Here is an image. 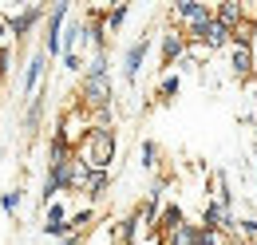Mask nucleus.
Here are the masks:
<instances>
[{"instance_id": "obj_19", "label": "nucleus", "mask_w": 257, "mask_h": 245, "mask_svg": "<svg viewBox=\"0 0 257 245\" xmlns=\"http://www.w3.org/2000/svg\"><path fill=\"white\" fill-rule=\"evenodd\" d=\"M20 206H24V190H20V186H16V190H4V194H0V210H4L8 217H16V214H20Z\"/></svg>"}, {"instance_id": "obj_25", "label": "nucleus", "mask_w": 257, "mask_h": 245, "mask_svg": "<svg viewBox=\"0 0 257 245\" xmlns=\"http://www.w3.org/2000/svg\"><path fill=\"white\" fill-rule=\"evenodd\" d=\"M56 245H79V237H67V241H56Z\"/></svg>"}, {"instance_id": "obj_22", "label": "nucleus", "mask_w": 257, "mask_h": 245, "mask_svg": "<svg viewBox=\"0 0 257 245\" xmlns=\"http://www.w3.org/2000/svg\"><path fill=\"white\" fill-rule=\"evenodd\" d=\"M91 217H95V210H75V214H71V221H67L71 237H79V233H83V225H87Z\"/></svg>"}, {"instance_id": "obj_15", "label": "nucleus", "mask_w": 257, "mask_h": 245, "mask_svg": "<svg viewBox=\"0 0 257 245\" xmlns=\"http://www.w3.org/2000/svg\"><path fill=\"white\" fill-rule=\"evenodd\" d=\"M178 91H182V75L178 71H166L159 79V87H155V103H174Z\"/></svg>"}, {"instance_id": "obj_11", "label": "nucleus", "mask_w": 257, "mask_h": 245, "mask_svg": "<svg viewBox=\"0 0 257 245\" xmlns=\"http://www.w3.org/2000/svg\"><path fill=\"white\" fill-rule=\"evenodd\" d=\"M229 71H233V79H249L253 75V44H233L229 48Z\"/></svg>"}, {"instance_id": "obj_7", "label": "nucleus", "mask_w": 257, "mask_h": 245, "mask_svg": "<svg viewBox=\"0 0 257 245\" xmlns=\"http://www.w3.org/2000/svg\"><path fill=\"white\" fill-rule=\"evenodd\" d=\"M162 245H218V233L202 229L198 221H182L170 237H162Z\"/></svg>"}, {"instance_id": "obj_4", "label": "nucleus", "mask_w": 257, "mask_h": 245, "mask_svg": "<svg viewBox=\"0 0 257 245\" xmlns=\"http://www.w3.org/2000/svg\"><path fill=\"white\" fill-rule=\"evenodd\" d=\"M214 16V4H202V0H178L170 4V28H190L198 20H210Z\"/></svg>"}, {"instance_id": "obj_6", "label": "nucleus", "mask_w": 257, "mask_h": 245, "mask_svg": "<svg viewBox=\"0 0 257 245\" xmlns=\"http://www.w3.org/2000/svg\"><path fill=\"white\" fill-rule=\"evenodd\" d=\"M44 16H52V12L44 8V4H24L20 12H12V16H8V28H12V40H16V44H24V40H28V32H32L36 24L44 20Z\"/></svg>"}, {"instance_id": "obj_26", "label": "nucleus", "mask_w": 257, "mask_h": 245, "mask_svg": "<svg viewBox=\"0 0 257 245\" xmlns=\"http://www.w3.org/2000/svg\"><path fill=\"white\" fill-rule=\"evenodd\" d=\"M253 99H257V79H253Z\"/></svg>"}, {"instance_id": "obj_21", "label": "nucleus", "mask_w": 257, "mask_h": 245, "mask_svg": "<svg viewBox=\"0 0 257 245\" xmlns=\"http://www.w3.org/2000/svg\"><path fill=\"white\" fill-rule=\"evenodd\" d=\"M139 158H143V166H147V170H159V143H155V139H143Z\"/></svg>"}, {"instance_id": "obj_23", "label": "nucleus", "mask_w": 257, "mask_h": 245, "mask_svg": "<svg viewBox=\"0 0 257 245\" xmlns=\"http://www.w3.org/2000/svg\"><path fill=\"white\" fill-rule=\"evenodd\" d=\"M233 233H237V237H245V241H257V217H237Z\"/></svg>"}, {"instance_id": "obj_5", "label": "nucleus", "mask_w": 257, "mask_h": 245, "mask_svg": "<svg viewBox=\"0 0 257 245\" xmlns=\"http://www.w3.org/2000/svg\"><path fill=\"white\" fill-rule=\"evenodd\" d=\"M186 52H190V40H186V32L182 28H166L162 32V75L174 67V63H182L186 60Z\"/></svg>"}, {"instance_id": "obj_8", "label": "nucleus", "mask_w": 257, "mask_h": 245, "mask_svg": "<svg viewBox=\"0 0 257 245\" xmlns=\"http://www.w3.org/2000/svg\"><path fill=\"white\" fill-rule=\"evenodd\" d=\"M198 225H202V229H210V233H233L237 217H233V210H225V206H218V202H206Z\"/></svg>"}, {"instance_id": "obj_24", "label": "nucleus", "mask_w": 257, "mask_h": 245, "mask_svg": "<svg viewBox=\"0 0 257 245\" xmlns=\"http://www.w3.org/2000/svg\"><path fill=\"white\" fill-rule=\"evenodd\" d=\"M64 63L71 67V71H79V67H83V60H79V56H64Z\"/></svg>"}, {"instance_id": "obj_20", "label": "nucleus", "mask_w": 257, "mask_h": 245, "mask_svg": "<svg viewBox=\"0 0 257 245\" xmlns=\"http://www.w3.org/2000/svg\"><path fill=\"white\" fill-rule=\"evenodd\" d=\"M127 16H131V4H115V8H107V32L115 36V32L127 24Z\"/></svg>"}, {"instance_id": "obj_18", "label": "nucleus", "mask_w": 257, "mask_h": 245, "mask_svg": "<svg viewBox=\"0 0 257 245\" xmlns=\"http://www.w3.org/2000/svg\"><path fill=\"white\" fill-rule=\"evenodd\" d=\"M214 202L225 206V210H233V190H229V178H225V170L214 174Z\"/></svg>"}, {"instance_id": "obj_17", "label": "nucleus", "mask_w": 257, "mask_h": 245, "mask_svg": "<svg viewBox=\"0 0 257 245\" xmlns=\"http://www.w3.org/2000/svg\"><path fill=\"white\" fill-rule=\"evenodd\" d=\"M44 99H48V83H44L40 95H32V103H28V115H24V127H28V131H36L40 119H44Z\"/></svg>"}, {"instance_id": "obj_3", "label": "nucleus", "mask_w": 257, "mask_h": 245, "mask_svg": "<svg viewBox=\"0 0 257 245\" xmlns=\"http://www.w3.org/2000/svg\"><path fill=\"white\" fill-rule=\"evenodd\" d=\"M67 4H52V16H48V28H44V52L48 56H64V28H67Z\"/></svg>"}, {"instance_id": "obj_9", "label": "nucleus", "mask_w": 257, "mask_h": 245, "mask_svg": "<svg viewBox=\"0 0 257 245\" xmlns=\"http://www.w3.org/2000/svg\"><path fill=\"white\" fill-rule=\"evenodd\" d=\"M147 52H151V36H139V40L127 44V52H123V79H127V83L139 79V71H143V63H147Z\"/></svg>"}, {"instance_id": "obj_10", "label": "nucleus", "mask_w": 257, "mask_h": 245, "mask_svg": "<svg viewBox=\"0 0 257 245\" xmlns=\"http://www.w3.org/2000/svg\"><path fill=\"white\" fill-rule=\"evenodd\" d=\"M48 60H52V56H48L44 48H36L32 60L24 63V95H28V99L40 95V87H44V67H48Z\"/></svg>"}, {"instance_id": "obj_16", "label": "nucleus", "mask_w": 257, "mask_h": 245, "mask_svg": "<svg viewBox=\"0 0 257 245\" xmlns=\"http://www.w3.org/2000/svg\"><path fill=\"white\" fill-rule=\"evenodd\" d=\"M206 48H210V52H218V48H233V28H225L222 20L214 16V24H210V32H206Z\"/></svg>"}, {"instance_id": "obj_2", "label": "nucleus", "mask_w": 257, "mask_h": 245, "mask_svg": "<svg viewBox=\"0 0 257 245\" xmlns=\"http://www.w3.org/2000/svg\"><path fill=\"white\" fill-rule=\"evenodd\" d=\"M79 103L87 111H99V107H111L115 95H111V75H79Z\"/></svg>"}, {"instance_id": "obj_14", "label": "nucleus", "mask_w": 257, "mask_h": 245, "mask_svg": "<svg viewBox=\"0 0 257 245\" xmlns=\"http://www.w3.org/2000/svg\"><path fill=\"white\" fill-rule=\"evenodd\" d=\"M139 229H143V214H139V210H131V214L115 225V241H119V245H135Z\"/></svg>"}, {"instance_id": "obj_13", "label": "nucleus", "mask_w": 257, "mask_h": 245, "mask_svg": "<svg viewBox=\"0 0 257 245\" xmlns=\"http://www.w3.org/2000/svg\"><path fill=\"white\" fill-rule=\"evenodd\" d=\"M107 190H111V170H91L87 182H83V194H87L91 202H103Z\"/></svg>"}, {"instance_id": "obj_1", "label": "nucleus", "mask_w": 257, "mask_h": 245, "mask_svg": "<svg viewBox=\"0 0 257 245\" xmlns=\"http://www.w3.org/2000/svg\"><path fill=\"white\" fill-rule=\"evenodd\" d=\"M119 151V139H115V127H91L79 143V158L91 166V170H111Z\"/></svg>"}, {"instance_id": "obj_12", "label": "nucleus", "mask_w": 257, "mask_h": 245, "mask_svg": "<svg viewBox=\"0 0 257 245\" xmlns=\"http://www.w3.org/2000/svg\"><path fill=\"white\" fill-rule=\"evenodd\" d=\"M182 221H186V214H182V206H178V202H166L151 233H155V237H170V233H174V229H178Z\"/></svg>"}]
</instances>
